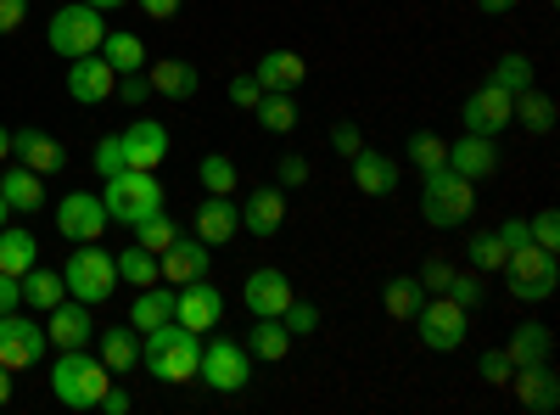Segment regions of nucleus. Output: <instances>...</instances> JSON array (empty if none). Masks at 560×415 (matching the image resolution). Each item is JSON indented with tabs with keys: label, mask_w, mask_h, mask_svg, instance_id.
<instances>
[{
	"label": "nucleus",
	"mask_w": 560,
	"mask_h": 415,
	"mask_svg": "<svg viewBox=\"0 0 560 415\" xmlns=\"http://www.w3.org/2000/svg\"><path fill=\"white\" fill-rule=\"evenodd\" d=\"M197 359H202V337L179 320H163L158 332H140V365L163 382V388H179V382H197Z\"/></svg>",
	"instance_id": "nucleus-1"
},
{
	"label": "nucleus",
	"mask_w": 560,
	"mask_h": 415,
	"mask_svg": "<svg viewBox=\"0 0 560 415\" xmlns=\"http://www.w3.org/2000/svg\"><path fill=\"white\" fill-rule=\"evenodd\" d=\"M471 214H477V180L454 174L448 163L420 174V219L432 230H459Z\"/></svg>",
	"instance_id": "nucleus-2"
},
{
	"label": "nucleus",
	"mask_w": 560,
	"mask_h": 415,
	"mask_svg": "<svg viewBox=\"0 0 560 415\" xmlns=\"http://www.w3.org/2000/svg\"><path fill=\"white\" fill-rule=\"evenodd\" d=\"M107 388H113V371L102 365V354H90V348H62V354H57V365H51V393H57V404H68V410H96Z\"/></svg>",
	"instance_id": "nucleus-3"
},
{
	"label": "nucleus",
	"mask_w": 560,
	"mask_h": 415,
	"mask_svg": "<svg viewBox=\"0 0 560 415\" xmlns=\"http://www.w3.org/2000/svg\"><path fill=\"white\" fill-rule=\"evenodd\" d=\"M102 208L113 224H140V219H152V214H168V192L158 186V174L147 169H118L107 174V186H102Z\"/></svg>",
	"instance_id": "nucleus-4"
},
{
	"label": "nucleus",
	"mask_w": 560,
	"mask_h": 415,
	"mask_svg": "<svg viewBox=\"0 0 560 415\" xmlns=\"http://www.w3.org/2000/svg\"><path fill=\"white\" fill-rule=\"evenodd\" d=\"M102 34H107V18L96 7H84V0H73V7H57L51 23H45V45H51L57 57H90L102 51Z\"/></svg>",
	"instance_id": "nucleus-5"
},
{
	"label": "nucleus",
	"mask_w": 560,
	"mask_h": 415,
	"mask_svg": "<svg viewBox=\"0 0 560 415\" xmlns=\"http://www.w3.org/2000/svg\"><path fill=\"white\" fill-rule=\"evenodd\" d=\"M62 281H68V298H79V303H107L113 292H118V264H113V253L107 247H96V242H79L73 247V258L62 264Z\"/></svg>",
	"instance_id": "nucleus-6"
},
{
	"label": "nucleus",
	"mask_w": 560,
	"mask_h": 415,
	"mask_svg": "<svg viewBox=\"0 0 560 415\" xmlns=\"http://www.w3.org/2000/svg\"><path fill=\"white\" fill-rule=\"evenodd\" d=\"M504 275H510V292H516L522 303H549L555 287H560L555 253H544V247H533V242H522V247L504 253Z\"/></svg>",
	"instance_id": "nucleus-7"
},
{
	"label": "nucleus",
	"mask_w": 560,
	"mask_h": 415,
	"mask_svg": "<svg viewBox=\"0 0 560 415\" xmlns=\"http://www.w3.org/2000/svg\"><path fill=\"white\" fill-rule=\"evenodd\" d=\"M415 332H420V348L454 354L465 343V332H471V309H459L448 292H432L427 303L415 309Z\"/></svg>",
	"instance_id": "nucleus-8"
},
{
	"label": "nucleus",
	"mask_w": 560,
	"mask_h": 415,
	"mask_svg": "<svg viewBox=\"0 0 560 415\" xmlns=\"http://www.w3.org/2000/svg\"><path fill=\"white\" fill-rule=\"evenodd\" d=\"M197 382H208L213 393H242V388L253 382V348H247V343H230V337L202 343Z\"/></svg>",
	"instance_id": "nucleus-9"
},
{
	"label": "nucleus",
	"mask_w": 560,
	"mask_h": 415,
	"mask_svg": "<svg viewBox=\"0 0 560 415\" xmlns=\"http://www.w3.org/2000/svg\"><path fill=\"white\" fill-rule=\"evenodd\" d=\"M45 359V326H34V314H0V365L18 377L28 365Z\"/></svg>",
	"instance_id": "nucleus-10"
},
{
	"label": "nucleus",
	"mask_w": 560,
	"mask_h": 415,
	"mask_svg": "<svg viewBox=\"0 0 560 415\" xmlns=\"http://www.w3.org/2000/svg\"><path fill=\"white\" fill-rule=\"evenodd\" d=\"M107 208L96 192H68L57 197V230H62V242H102V230H107Z\"/></svg>",
	"instance_id": "nucleus-11"
},
{
	"label": "nucleus",
	"mask_w": 560,
	"mask_h": 415,
	"mask_svg": "<svg viewBox=\"0 0 560 415\" xmlns=\"http://www.w3.org/2000/svg\"><path fill=\"white\" fill-rule=\"evenodd\" d=\"M504 388L516 393V404H522V410H533V415H555V410H560V377H555V365H549V359L516 365Z\"/></svg>",
	"instance_id": "nucleus-12"
},
{
	"label": "nucleus",
	"mask_w": 560,
	"mask_h": 415,
	"mask_svg": "<svg viewBox=\"0 0 560 415\" xmlns=\"http://www.w3.org/2000/svg\"><path fill=\"white\" fill-rule=\"evenodd\" d=\"M113 90H118V73H113V62H107L102 51H90V57H73V62H68V96H73L79 107L113 102Z\"/></svg>",
	"instance_id": "nucleus-13"
},
{
	"label": "nucleus",
	"mask_w": 560,
	"mask_h": 415,
	"mask_svg": "<svg viewBox=\"0 0 560 415\" xmlns=\"http://www.w3.org/2000/svg\"><path fill=\"white\" fill-rule=\"evenodd\" d=\"M174 320H179V326H191L197 337H208L224 320V298H219V287L208 281V275H202V281H185L174 292Z\"/></svg>",
	"instance_id": "nucleus-14"
},
{
	"label": "nucleus",
	"mask_w": 560,
	"mask_h": 415,
	"mask_svg": "<svg viewBox=\"0 0 560 415\" xmlns=\"http://www.w3.org/2000/svg\"><path fill=\"white\" fill-rule=\"evenodd\" d=\"M213 269V247L197 242V237H179L158 253V281L168 287H185V281H202V275Z\"/></svg>",
	"instance_id": "nucleus-15"
},
{
	"label": "nucleus",
	"mask_w": 560,
	"mask_h": 415,
	"mask_svg": "<svg viewBox=\"0 0 560 415\" xmlns=\"http://www.w3.org/2000/svg\"><path fill=\"white\" fill-rule=\"evenodd\" d=\"M118 141H124V163H129V169L158 174V169L168 163V129H163L158 118H135Z\"/></svg>",
	"instance_id": "nucleus-16"
},
{
	"label": "nucleus",
	"mask_w": 560,
	"mask_h": 415,
	"mask_svg": "<svg viewBox=\"0 0 560 415\" xmlns=\"http://www.w3.org/2000/svg\"><path fill=\"white\" fill-rule=\"evenodd\" d=\"M459 118H465V129H471V135H499V129L510 124V90H499V84L488 79L482 90H471V96H465Z\"/></svg>",
	"instance_id": "nucleus-17"
},
{
	"label": "nucleus",
	"mask_w": 560,
	"mask_h": 415,
	"mask_svg": "<svg viewBox=\"0 0 560 415\" xmlns=\"http://www.w3.org/2000/svg\"><path fill=\"white\" fill-rule=\"evenodd\" d=\"M90 337H96V320H90V303L79 298H62L51 320H45V343H57V348H90Z\"/></svg>",
	"instance_id": "nucleus-18"
},
{
	"label": "nucleus",
	"mask_w": 560,
	"mask_h": 415,
	"mask_svg": "<svg viewBox=\"0 0 560 415\" xmlns=\"http://www.w3.org/2000/svg\"><path fill=\"white\" fill-rule=\"evenodd\" d=\"M12 158H18L23 169H34L39 180L68 169V152H62V141H57V135H45V129H18V135H12Z\"/></svg>",
	"instance_id": "nucleus-19"
},
{
	"label": "nucleus",
	"mask_w": 560,
	"mask_h": 415,
	"mask_svg": "<svg viewBox=\"0 0 560 415\" xmlns=\"http://www.w3.org/2000/svg\"><path fill=\"white\" fill-rule=\"evenodd\" d=\"M448 169L465 174V180H488L499 169V135H471L465 129L459 141L448 147Z\"/></svg>",
	"instance_id": "nucleus-20"
},
{
	"label": "nucleus",
	"mask_w": 560,
	"mask_h": 415,
	"mask_svg": "<svg viewBox=\"0 0 560 415\" xmlns=\"http://www.w3.org/2000/svg\"><path fill=\"white\" fill-rule=\"evenodd\" d=\"M292 298H298V292H292V281H287V269H275V264L253 269L247 287H242V303H247L253 314H280Z\"/></svg>",
	"instance_id": "nucleus-21"
},
{
	"label": "nucleus",
	"mask_w": 560,
	"mask_h": 415,
	"mask_svg": "<svg viewBox=\"0 0 560 415\" xmlns=\"http://www.w3.org/2000/svg\"><path fill=\"white\" fill-rule=\"evenodd\" d=\"M147 84H152V96H168V102H191L197 90H202V73H197V62L163 57V62H147Z\"/></svg>",
	"instance_id": "nucleus-22"
},
{
	"label": "nucleus",
	"mask_w": 560,
	"mask_h": 415,
	"mask_svg": "<svg viewBox=\"0 0 560 415\" xmlns=\"http://www.w3.org/2000/svg\"><path fill=\"white\" fill-rule=\"evenodd\" d=\"M236 230H242L236 197H202V208H197V242L224 247V242H236Z\"/></svg>",
	"instance_id": "nucleus-23"
},
{
	"label": "nucleus",
	"mask_w": 560,
	"mask_h": 415,
	"mask_svg": "<svg viewBox=\"0 0 560 415\" xmlns=\"http://www.w3.org/2000/svg\"><path fill=\"white\" fill-rule=\"evenodd\" d=\"M280 224H287V192H280V186H258L242 203V230H253L258 242H269Z\"/></svg>",
	"instance_id": "nucleus-24"
},
{
	"label": "nucleus",
	"mask_w": 560,
	"mask_h": 415,
	"mask_svg": "<svg viewBox=\"0 0 560 415\" xmlns=\"http://www.w3.org/2000/svg\"><path fill=\"white\" fill-rule=\"evenodd\" d=\"M510 124H522L527 135H549V129L560 124V107H555L549 90L527 84V90H516V96H510Z\"/></svg>",
	"instance_id": "nucleus-25"
},
{
	"label": "nucleus",
	"mask_w": 560,
	"mask_h": 415,
	"mask_svg": "<svg viewBox=\"0 0 560 415\" xmlns=\"http://www.w3.org/2000/svg\"><path fill=\"white\" fill-rule=\"evenodd\" d=\"M353 186L359 197H393L398 192V163L387 152H353Z\"/></svg>",
	"instance_id": "nucleus-26"
},
{
	"label": "nucleus",
	"mask_w": 560,
	"mask_h": 415,
	"mask_svg": "<svg viewBox=\"0 0 560 415\" xmlns=\"http://www.w3.org/2000/svg\"><path fill=\"white\" fill-rule=\"evenodd\" d=\"M253 79H258V90H298L308 79V62L298 51H264Z\"/></svg>",
	"instance_id": "nucleus-27"
},
{
	"label": "nucleus",
	"mask_w": 560,
	"mask_h": 415,
	"mask_svg": "<svg viewBox=\"0 0 560 415\" xmlns=\"http://www.w3.org/2000/svg\"><path fill=\"white\" fill-rule=\"evenodd\" d=\"M0 197H7V208H12V214H39V208H45V186H39V174H34V169H23V163H12L7 174H0Z\"/></svg>",
	"instance_id": "nucleus-28"
},
{
	"label": "nucleus",
	"mask_w": 560,
	"mask_h": 415,
	"mask_svg": "<svg viewBox=\"0 0 560 415\" xmlns=\"http://www.w3.org/2000/svg\"><path fill=\"white\" fill-rule=\"evenodd\" d=\"M163 320H174V292H168L163 281L140 287V292H135V303H129V326H135V332H158Z\"/></svg>",
	"instance_id": "nucleus-29"
},
{
	"label": "nucleus",
	"mask_w": 560,
	"mask_h": 415,
	"mask_svg": "<svg viewBox=\"0 0 560 415\" xmlns=\"http://www.w3.org/2000/svg\"><path fill=\"white\" fill-rule=\"evenodd\" d=\"M96 343H102L96 354H102V365H107L113 377H129L135 365H140V332H135V326H129V332H124V326H113V332H96Z\"/></svg>",
	"instance_id": "nucleus-30"
},
{
	"label": "nucleus",
	"mask_w": 560,
	"mask_h": 415,
	"mask_svg": "<svg viewBox=\"0 0 560 415\" xmlns=\"http://www.w3.org/2000/svg\"><path fill=\"white\" fill-rule=\"evenodd\" d=\"M62 298H68V281H62V269H39V264H34V269L23 275V303H28L34 314H51V309H57Z\"/></svg>",
	"instance_id": "nucleus-31"
},
{
	"label": "nucleus",
	"mask_w": 560,
	"mask_h": 415,
	"mask_svg": "<svg viewBox=\"0 0 560 415\" xmlns=\"http://www.w3.org/2000/svg\"><path fill=\"white\" fill-rule=\"evenodd\" d=\"M504 354H510V365H533V359H549V354H555V332L544 326V320H527V326H516V332H510Z\"/></svg>",
	"instance_id": "nucleus-32"
},
{
	"label": "nucleus",
	"mask_w": 560,
	"mask_h": 415,
	"mask_svg": "<svg viewBox=\"0 0 560 415\" xmlns=\"http://www.w3.org/2000/svg\"><path fill=\"white\" fill-rule=\"evenodd\" d=\"M247 348H253L258 359L280 365V359L292 354V332L280 326V314H253V337H247Z\"/></svg>",
	"instance_id": "nucleus-33"
},
{
	"label": "nucleus",
	"mask_w": 560,
	"mask_h": 415,
	"mask_svg": "<svg viewBox=\"0 0 560 415\" xmlns=\"http://www.w3.org/2000/svg\"><path fill=\"white\" fill-rule=\"evenodd\" d=\"M253 113H258V129H269V135H292V129H298L292 90H264V96L253 102Z\"/></svg>",
	"instance_id": "nucleus-34"
},
{
	"label": "nucleus",
	"mask_w": 560,
	"mask_h": 415,
	"mask_svg": "<svg viewBox=\"0 0 560 415\" xmlns=\"http://www.w3.org/2000/svg\"><path fill=\"white\" fill-rule=\"evenodd\" d=\"M34 237L23 224H0V275H28L34 269Z\"/></svg>",
	"instance_id": "nucleus-35"
},
{
	"label": "nucleus",
	"mask_w": 560,
	"mask_h": 415,
	"mask_svg": "<svg viewBox=\"0 0 560 415\" xmlns=\"http://www.w3.org/2000/svg\"><path fill=\"white\" fill-rule=\"evenodd\" d=\"M102 57L113 62V73H147V45H140V34H102Z\"/></svg>",
	"instance_id": "nucleus-36"
},
{
	"label": "nucleus",
	"mask_w": 560,
	"mask_h": 415,
	"mask_svg": "<svg viewBox=\"0 0 560 415\" xmlns=\"http://www.w3.org/2000/svg\"><path fill=\"white\" fill-rule=\"evenodd\" d=\"M197 180H202V192H208V197H236V186H242L236 163H230L224 152H208V158L197 163Z\"/></svg>",
	"instance_id": "nucleus-37"
},
{
	"label": "nucleus",
	"mask_w": 560,
	"mask_h": 415,
	"mask_svg": "<svg viewBox=\"0 0 560 415\" xmlns=\"http://www.w3.org/2000/svg\"><path fill=\"white\" fill-rule=\"evenodd\" d=\"M420 303H427V292H420L415 275H393V281L382 287V309H387L393 320H415Z\"/></svg>",
	"instance_id": "nucleus-38"
},
{
	"label": "nucleus",
	"mask_w": 560,
	"mask_h": 415,
	"mask_svg": "<svg viewBox=\"0 0 560 415\" xmlns=\"http://www.w3.org/2000/svg\"><path fill=\"white\" fill-rule=\"evenodd\" d=\"M404 152H409V163H415L420 174L448 163V141H443V135H432V129H415L409 141H404Z\"/></svg>",
	"instance_id": "nucleus-39"
},
{
	"label": "nucleus",
	"mask_w": 560,
	"mask_h": 415,
	"mask_svg": "<svg viewBox=\"0 0 560 415\" xmlns=\"http://www.w3.org/2000/svg\"><path fill=\"white\" fill-rule=\"evenodd\" d=\"M113 264H118V281H129V287L158 281V253H147V247H124V253H113Z\"/></svg>",
	"instance_id": "nucleus-40"
},
{
	"label": "nucleus",
	"mask_w": 560,
	"mask_h": 415,
	"mask_svg": "<svg viewBox=\"0 0 560 415\" xmlns=\"http://www.w3.org/2000/svg\"><path fill=\"white\" fill-rule=\"evenodd\" d=\"M504 242H499V230H482V237H471L465 242V264L471 269H482V275H493V269H504Z\"/></svg>",
	"instance_id": "nucleus-41"
},
{
	"label": "nucleus",
	"mask_w": 560,
	"mask_h": 415,
	"mask_svg": "<svg viewBox=\"0 0 560 415\" xmlns=\"http://www.w3.org/2000/svg\"><path fill=\"white\" fill-rule=\"evenodd\" d=\"M499 90H510V96H516V90H527L533 84V62L522 57V51H504L499 62H493V73H488Z\"/></svg>",
	"instance_id": "nucleus-42"
},
{
	"label": "nucleus",
	"mask_w": 560,
	"mask_h": 415,
	"mask_svg": "<svg viewBox=\"0 0 560 415\" xmlns=\"http://www.w3.org/2000/svg\"><path fill=\"white\" fill-rule=\"evenodd\" d=\"M168 242H179V224H174L168 214H152V219H140V224H135V247L163 253Z\"/></svg>",
	"instance_id": "nucleus-43"
},
{
	"label": "nucleus",
	"mask_w": 560,
	"mask_h": 415,
	"mask_svg": "<svg viewBox=\"0 0 560 415\" xmlns=\"http://www.w3.org/2000/svg\"><path fill=\"white\" fill-rule=\"evenodd\" d=\"M280 326H287V332H292V343H298V337L319 332V309H314L308 298H292L287 309H280Z\"/></svg>",
	"instance_id": "nucleus-44"
},
{
	"label": "nucleus",
	"mask_w": 560,
	"mask_h": 415,
	"mask_svg": "<svg viewBox=\"0 0 560 415\" xmlns=\"http://www.w3.org/2000/svg\"><path fill=\"white\" fill-rule=\"evenodd\" d=\"M448 298H454L459 309H477V303H482V269H454V275H448Z\"/></svg>",
	"instance_id": "nucleus-45"
},
{
	"label": "nucleus",
	"mask_w": 560,
	"mask_h": 415,
	"mask_svg": "<svg viewBox=\"0 0 560 415\" xmlns=\"http://www.w3.org/2000/svg\"><path fill=\"white\" fill-rule=\"evenodd\" d=\"M527 237H533V247L560 253V214H555V208H538V214H533V224H527Z\"/></svg>",
	"instance_id": "nucleus-46"
},
{
	"label": "nucleus",
	"mask_w": 560,
	"mask_h": 415,
	"mask_svg": "<svg viewBox=\"0 0 560 415\" xmlns=\"http://www.w3.org/2000/svg\"><path fill=\"white\" fill-rule=\"evenodd\" d=\"M510 371H516V365H510V354H504V348H488V354L477 359V377H482L488 388H504V382H510Z\"/></svg>",
	"instance_id": "nucleus-47"
},
{
	"label": "nucleus",
	"mask_w": 560,
	"mask_h": 415,
	"mask_svg": "<svg viewBox=\"0 0 560 415\" xmlns=\"http://www.w3.org/2000/svg\"><path fill=\"white\" fill-rule=\"evenodd\" d=\"M448 275H454V264L432 253L427 264H420V275H415V281H420V292H427V298H432V292H448Z\"/></svg>",
	"instance_id": "nucleus-48"
},
{
	"label": "nucleus",
	"mask_w": 560,
	"mask_h": 415,
	"mask_svg": "<svg viewBox=\"0 0 560 415\" xmlns=\"http://www.w3.org/2000/svg\"><path fill=\"white\" fill-rule=\"evenodd\" d=\"M90 163H96L102 180L118 174V169H129V163H124V141H118V135H102V141H96V158H90Z\"/></svg>",
	"instance_id": "nucleus-49"
},
{
	"label": "nucleus",
	"mask_w": 560,
	"mask_h": 415,
	"mask_svg": "<svg viewBox=\"0 0 560 415\" xmlns=\"http://www.w3.org/2000/svg\"><path fill=\"white\" fill-rule=\"evenodd\" d=\"M275 186H280V192H298V186H308V158H298V152L280 158V169H275Z\"/></svg>",
	"instance_id": "nucleus-50"
},
{
	"label": "nucleus",
	"mask_w": 560,
	"mask_h": 415,
	"mask_svg": "<svg viewBox=\"0 0 560 415\" xmlns=\"http://www.w3.org/2000/svg\"><path fill=\"white\" fill-rule=\"evenodd\" d=\"M359 147H364V129H359V124H348V118H337V124H331V152L353 158Z\"/></svg>",
	"instance_id": "nucleus-51"
},
{
	"label": "nucleus",
	"mask_w": 560,
	"mask_h": 415,
	"mask_svg": "<svg viewBox=\"0 0 560 415\" xmlns=\"http://www.w3.org/2000/svg\"><path fill=\"white\" fill-rule=\"evenodd\" d=\"M264 96V90H258V79L253 73H236V79H230V102H236V107H247L253 113V102Z\"/></svg>",
	"instance_id": "nucleus-52"
},
{
	"label": "nucleus",
	"mask_w": 560,
	"mask_h": 415,
	"mask_svg": "<svg viewBox=\"0 0 560 415\" xmlns=\"http://www.w3.org/2000/svg\"><path fill=\"white\" fill-rule=\"evenodd\" d=\"M118 90H124V102H129V107H140V102L152 96V84H147V73H118Z\"/></svg>",
	"instance_id": "nucleus-53"
},
{
	"label": "nucleus",
	"mask_w": 560,
	"mask_h": 415,
	"mask_svg": "<svg viewBox=\"0 0 560 415\" xmlns=\"http://www.w3.org/2000/svg\"><path fill=\"white\" fill-rule=\"evenodd\" d=\"M23 309V275H0V314Z\"/></svg>",
	"instance_id": "nucleus-54"
},
{
	"label": "nucleus",
	"mask_w": 560,
	"mask_h": 415,
	"mask_svg": "<svg viewBox=\"0 0 560 415\" xmlns=\"http://www.w3.org/2000/svg\"><path fill=\"white\" fill-rule=\"evenodd\" d=\"M28 18V0H0V34H18Z\"/></svg>",
	"instance_id": "nucleus-55"
},
{
	"label": "nucleus",
	"mask_w": 560,
	"mask_h": 415,
	"mask_svg": "<svg viewBox=\"0 0 560 415\" xmlns=\"http://www.w3.org/2000/svg\"><path fill=\"white\" fill-rule=\"evenodd\" d=\"M499 242H504V247H522V242H533V237H527V219H504V224H499Z\"/></svg>",
	"instance_id": "nucleus-56"
},
{
	"label": "nucleus",
	"mask_w": 560,
	"mask_h": 415,
	"mask_svg": "<svg viewBox=\"0 0 560 415\" xmlns=\"http://www.w3.org/2000/svg\"><path fill=\"white\" fill-rule=\"evenodd\" d=\"M179 7H185V0H140V12H147V18H158V23L179 18Z\"/></svg>",
	"instance_id": "nucleus-57"
},
{
	"label": "nucleus",
	"mask_w": 560,
	"mask_h": 415,
	"mask_svg": "<svg viewBox=\"0 0 560 415\" xmlns=\"http://www.w3.org/2000/svg\"><path fill=\"white\" fill-rule=\"evenodd\" d=\"M96 410H107V415H129V393H124V388H107Z\"/></svg>",
	"instance_id": "nucleus-58"
},
{
	"label": "nucleus",
	"mask_w": 560,
	"mask_h": 415,
	"mask_svg": "<svg viewBox=\"0 0 560 415\" xmlns=\"http://www.w3.org/2000/svg\"><path fill=\"white\" fill-rule=\"evenodd\" d=\"M477 7H482V18H510L522 0H477Z\"/></svg>",
	"instance_id": "nucleus-59"
},
{
	"label": "nucleus",
	"mask_w": 560,
	"mask_h": 415,
	"mask_svg": "<svg viewBox=\"0 0 560 415\" xmlns=\"http://www.w3.org/2000/svg\"><path fill=\"white\" fill-rule=\"evenodd\" d=\"M0 404H12V371L0 365Z\"/></svg>",
	"instance_id": "nucleus-60"
},
{
	"label": "nucleus",
	"mask_w": 560,
	"mask_h": 415,
	"mask_svg": "<svg viewBox=\"0 0 560 415\" xmlns=\"http://www.w3.org/2000/svg\"><path fill=\"white\" fill-rule=\"evenodd\" d=\"M7 158H12V129L0 124V163H7Z\"/></svg>",
	"instance_id": "nucleus-61"
},
{
	"label": "nucleus",
	"mask_w": 560,
	"mask_h": 415,
	"mask_svg": "<svg viewBox=\"0 0 560 415\" xmlns=\"http://www.w3.org/2000/svg\"><path fill=\"white\" fill-rule=\"evenodd\" d=\"M84 7H96V12H113V7H124V0H84Z\"/></svg>",
	"instance_id": "nucleus-62"
},
{
	"label": "nucleus",
	"mask_w": 560,
	"mask_h": 415,
	"mask_svg": "<svg viewBox=\"0 0 560 415\" xmlns=\"http://www.w3.org/2000/svg\"><path fill=\"white\" fill-rule=\"evenodd\" d=\"M12 219V208H7V197H0V224H7Z\"/></svg>",
	"instance_id": "nucleus-63"
}]
</instances>
